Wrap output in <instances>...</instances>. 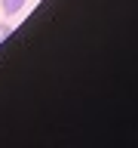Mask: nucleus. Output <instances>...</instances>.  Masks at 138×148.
Masks as SVG:
<instances>
[{"mask_svg": "<svg viewBox=\"0 0 138 148\" xmlns=\"http://www.w3.org/2000/svg\"><path fill=\"white\" fill-rule=\"evenodd\" d=\"M9 31H12V25H0V43L9 37Z\"/></svg>", "mask_w": 138, "mask_h": 148, "instance_id": "obj_2", "label": "nucleus"}, {"mask_svg": "<svg viewBox=\"0 0 138 148\" xmlns=\"http://www.w3.org/2000/svg\"><path fill=\"white\" fill-rule=\"evenodd\" d=\"M22 6H25V0H0V9H3L6 16H16V12H22Z\"/></svg>", "mask_w": 138, "mask_h": 148, "instance_id": "obj_1", "label": "nucleus"}]
</instances>
